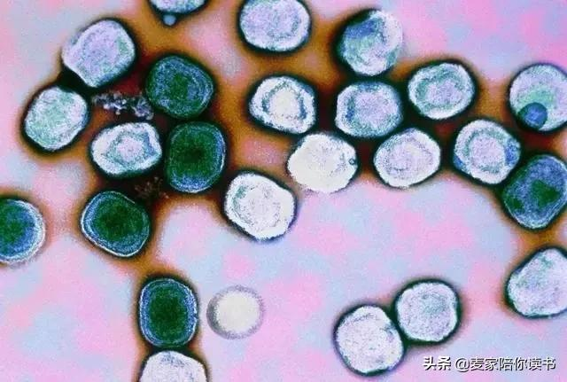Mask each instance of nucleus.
Listing matches in <instances>:
<instances>
[{"instance_id": "1", "label": "nucleus", "mask_w": 567, "mask_h": 382, "mask_svg": "<svg viewBox=\"0 0 567 382\" xmlns=\"http://www.w3.org/2000/svg\"><path fill=\"white\" fill-rule=\"evenodd\" d=\"M344 364L361 376H378L394 370L406 346L397 325L382 307L362 304L338 320L333 335Z\"/></svg>"}, {"instance_id": "2", "label": "nucleus", "mask_w": 567, "mask_h": 382, "mask_svg": "<svg viewBox=\"0 0 567 382\" xmlns=\"http://www.w3.org/2000/svg\"><path fill=\"white\" fill-rule=\"evenodd\" d=\"M223 209L227 218L258 241L284 236L297 211L294 195L274 180L253 172L237 175L226 191Z\"/></svg>"}, {"instance_id": "3", "label": "nucleus", "mask_w": 567, "mask_h": 382, "mask_svg": "<svg viewBox=\"0 0 567 382\" xmlns=\"http://www.w3.org/2000/svg\"><path fill=\"white\" fill-rule=\"evenodd\" d=\"M567 199V169L551 154H540L523 166L504 187L505 211L529 230L548 227L563 212Z\"/></svg>"}, {"instance_id": "4", "label": "nucleus", "mask_w": 567, "mask_h": 382, "mask_svg": "<svg viewBox=\"0 0 567 382\" xmlns=\"http://www.w3.org/2000/svg\"><path fill=\"white\" fill-rule=\"evenodd\" d=\"M136 56L128 28L113 18L100 19L78 31L63 46L64 66L90 88H100L125 74Z\"/></svg>"}, {"instance_id": "5", "label": "nucleus", "mask_w": 567, "mask_h": 382, "mask_svg": "<svg viewBox=\"0 0 567 382\" xmlns=\"http://www.w3.org/2000/svg\"><path fill=\"white\" fill-rule=\"evenodd\" d=\"M78 222L87 241L119 258L137 255L151 235V221L146 210L114 190L93 195L82 209Z\"/></svg>"}, {"instance_id": "6", "label": "nucleus", "mask_w": 567, "mask_h": 382, "mask_svg": "<svg viewBox=\"0 0 567 382\" xmlns=\"http://www.w3.org/2000/svg\"><path fill=\"white\" fill-rule=\"evenodd\" d=\"M137 312L140 332L154 347L184 346L196 334L197 296L189 285L175 278L148 281L140 291Z\"/></svg>"}, {"instance_id": "7", "label": "nucleus", "mask_w": 567, "mask_h": 382, "mask_svg": "<svg viewBox=\"0 0 567 382\" xmlns=\"http://www.w3.org/2000/svg\"><path fill=\"white\" fill-rule=\"evenodd\" d=\"M226 143L221 131L207 122H188L171 132L165 160L169 185L182 193L196 194L210 188L225 163Z\"/></svg>"}, {"instance_id": "8", "label": "nucleus", "mask_w": 567, "mask_h": 382, "mask_svg": "<svg viewBox=\"0 0 567 382\" xmlns=\"http://www.w3.org/2000/svg\"><path fill=\"white\" fill-rule=\"evenodd\" d=\"M505 298L519 316L546 318L567 308V258L557 247L537 251L517 267L505 285Z\"/></svg>"}, {"instance_id": "9", "label": "nucleus", "mask_w": 567, "mask_h": 382, "mask_svg": "<svg viewBox=\"0 0 567 382\" xmlns=\"http://www.w3.org/2000/svg\"><path fill=\"white\" fill-rule=\"evenodd\" d=\"M399 330L411 342L436 345L448 339L461 321L456 291L438 280H424L404 288L393 303Z\"/></svg>"}, {"instance_id": "10", "label": "nucleus", "mask_w": 567, "mask_h": 382, "mask_svg": "<svg viewBox=\"0 0 567 382\" xmlns=\"http://www.w3.org/2000/svg\"><path fill=\"white\" fill-rule=\"evenodd\" d=\"M88 101L80 93L60 86L39 91L22 119V133L36 149L57 152L69 146L87 127Z\"/></svg>"}, {"instance_id": "11", "label": "nucleus", "mask_w": 567, "mask_h": 382, "mask_svg": "<svg viewBox=\"0 0 567 382\" xmlns=\"http://www.w3.org/2000/svg\"><path fill=\"white\" fill-rule=\"evenodd\" d=\"M521 156L518 140L495 121L478 119L458 132L453 164L462 173L480 183H502Z\"/></svg>"}, {"instance_id": "12", "label": "nucleus", "mask_w": 567, "mask_h": 382, "mask_svg": "<svg viewBox=\"0 0 567 382\" xmlns=\"http://www.w3.org/2000/svg\"><path fill=\"white\" fill-rule=\"evenodd\" d=\"M357 169L354 147L325 132L304 136L287 160V171L295 183L305 190L322 194L347 187Z\"/></svg>"}, {"instance_id": "13", "label": "nucleus", "mask_w": 567, "mask_h": 382, "mask_svg": "<svg viewBox=\"0 0 567 382\" xmlns=\"http://www.w3.org/2000/svg\"><path fill=\"white\" fill-rule=\"evenodd\" d=\"M402 46L400 20L385 10H373L344 29L338 51L354 73L375 76L396 64Z\"/></svg>"}, {"instance_id": "14", "label": "nucleus", "mask_w": 567, "mask_h": 382, "mask_svg": "<svg viewBox=\"0 0 567 382\" xmlns=\"http://www.w3.org/2000/svg\"><path fill=\"white\" fill-rule=\"evenodd\" d=\"M509 104L527 127L548 132L562 127L567 119V81L560 68L536 64L522 70L509 90Z\"/></svg>"}, {"instance_id": "15", "label": "nucleus", "mask_w": 567, "mask_h": 382, "mask_svg": "<svg viewBox=\"0 0 567 382\" xmlns=\"http://www.w3.org/2000/svg\"><path fill=\"white\" fill-rule=\"evenodd\" d=\"M214 82L198 65L178 55L159 58L145 85L149 100L164 113L187 118L203 112L212 99Z\"/></svg>"}, {"instance_id": "16", "label": "nucleus", "mask_w": 567, "mask_h": 382, "mask_svg": "<svg viewBox=\"0 0 567 382\" xmlns=\"http://www.w3.org/2000/svg\"><path fill=\"white\" fill-rule=\"evenodd\" d=\"M402 117L399 93L382 82L350 84L337 98L335 124L354 137L384 136L400 125Z\"/></svg>"}, {"instance_id": "17", "label": "nucleus", "mask_w": 567, "mask_h": 382, "mask_svg": "<svg viewBox=\"0 0 567 382\" xmlns=\"http://www.w3.org/2000/svg\"><path fill=\"white\" fill-rule=\"evenodd\" d=\"M239 27L245 40L252 46L286 52L307 41L311 17L299 1H248L240 11Z\"/></svg>"}, {"instance_id": "18", "label": "nucleus", "mask_w": 567, "mask_h": 382, "mask_svg": "<svg viewBox=\"0 0 567 382\" xmlns=\"http://www.w3.org/2000/svg\"><path fill=\"white\" fill-rule=\"evenodd\" d=\"M89 154L105 175L123 176L152 168L162 156V147L151 124L125 122L100 130L89 144Z\"/></svg>"}, {"instance_id": "19", "label": "nucleus", "mask_w": 567, "mask_h": 382, "mask_svg": "<svg viewBox=\"0 0 567 382\" xmlns=\"http://www.w3.org/2000/svg\"><path fill=\"white\" fill-rule=\"evenodd\" d=\"M248 110L252 118L276 130L303 134L316 121L313 89L290 76H271L254 90Z\"/></svg>"}, {"instance_id": "20", "label": "nucleus", "mask_w": 567, "mask_h": 382, "mask_svg": "<svg viewBox=\"0 0 567 382\" xmlns=\"http://www.w3.org/2000/svg\"><path fill=\"white\" fill-rule=\"evenodd\" d=\"M441 149L430 135L416 128L396 133L380 144L373 158L380 179L393 188H409L434 175Z\"/></svg>"}, {"instance_id": "21", "label": "nucleus", "mask_w": 567, "mask_h": 382, "mask_svg": "<svg viewBox=\"0 0 567 382\" xmlns=\"http://www.w3.org/2000/svg\"><path fill=\"white\" fill-rule=\"evenodd\" d=\"M476 87L468 70L460 64L442 62L418 69L408 83V98L418 112L441 121L466 110Z\"/></svg>"}, {"instance_id": "22", "label": "nucleus", "mask_w": 567, "mask_h": 382, "mask_svg": "<svg viewBox=\"0 0 567 382\" xmlns=\"http://www.w3.org/2000/svg\"><path fill=\"white\" fill-rule=\"evenodd\" d=\"M47 239V222L34 203L17 197L0 202V262L24 264L35 258Z\"/></svg>"}, {"instance_id": "23", "label": "nucleus", "mask_w": 567, "mask_h": 382, "mask_svg": "<svg viewBox=\"0 0 567 382\" xmlns=\"http://www.w3.org/2000/svg\"><path fill=\"white\" fill-rule=\"evenodd\" d=\"M142 382H206V368L198 360L174 350L151 355L140 374Z\"/></svg>"}, {"instance_id": "24", "label": "nucleus", "mask_w": 567, "mask_h": 382, "mask_svg": "<svg viewBox=\"0 0 567 382\" xmlns=\"http://www.w3.org/2000/svg\"><path fill=\"white\" fill-rule=\"evenodd\" d=\"M205 2L203 1H181V2H163L153 1L151 4L159 12L165 13H188L201 7Z\"/></svg>"}]
</instances>
